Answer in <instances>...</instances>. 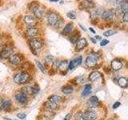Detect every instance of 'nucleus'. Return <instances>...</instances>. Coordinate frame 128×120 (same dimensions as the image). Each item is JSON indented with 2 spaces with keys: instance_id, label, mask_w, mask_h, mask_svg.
<instances>
[{
  "instance_id": "nucleus-1",
  "label": "nucleus",
  "mask_w": 128,
  "mask_h": 120,
  "mask_svg": "<svg viewBox=\"0 0 128 120\" xmlns=\"http://www.w3.org/2000/svg\"><path fill=\"white\" fill-rule=\"evenodd\" d=\"M30 79V75L26 72H22V73H18L15 74L14 78V81L17 84H24L27 82Z\"/></svg>"
},
{
  "instance_id": "nucleus-2",
  "label": "nucleus",
  "mask_w": 128,
  "mask_h": 120,
  "mask_svg": "<svg viewBox=\"0 0 128 120\" xmlns=\"http://www.w3.org/2000/svg\"><path fill=\"white\" fill-rule=\"evenodd\" d=\"M99 58V56L98 54L96 53H92L90 54L86 59V64L88 67L92 68V67H94L96 66L98 63V59Z\"/></svg>"
},
{
  "instance_id": "nucleus-3",
  "label": "nucleus",
  "mask_w": 128,
  "mask_h": 120,
  "mask_svg": "<svg viewBox=\"0 0 128 120\" xmlns=\"http://www.w3.org/2000/svg\"><path fill=\"white\" fill-rule=\"evenodd\" d=\"M30 49H31L32 52H33L34 54H37L34 52V50H38V49H41L42 47V43L38 38H32L30 41Z\"/></svg>"
},
{
  "instance_id": "nucleus-4",
  "label": "nucleus",
  "mask_w": 128,
  "mask_h": 120,
  "mask_svg": "<svg viewBox=\"0 0 128 120\" xmlns=\"http://www.w3.org/2000/svg\"><path fill=\"white\" fill-rule=\"evenodd\" d=\"M59 17L58 15L56 14V13H54V12H51L49 14H48V17H47V21H48V24H49L50 26H56V24H57L59 21Z\"/></svg>"
},
{
  "instance_id": "nucleus-5",
  "label": "nucleus",
  "mask_w": 128,
  "mask_h": 120,
  "mask_svg": "<svg viewBox=\"0 0 128 120\" xmlns=\"http://www.w3.org/2000/svg\"><path fill=\"white\" fill-rule=\"evenodd\" d=\"M23 20H24V22L30 27H34L36 26V24L38 23L37 18H35L34 17L30 15H26L25 17L23 18Z\"/></svg>"
},
{
  "instance_id": "nucleus-6",
  "label": "nucleus",
  "mask_w": 128,
  "mask_h": 120,
  "mask_svg": "<svg viewBox=\"0 0 128 120\" xmlns=\"http://www.w3.org/2000/svg\"><path fill=\"white\" fill-rule=\"evenodd\" d=\"M102 18L105 21H111L114 18V12L113 10H108L103 11L102 14Z\"/></svg>"
},
{
  "instance_id": "nucleus-7",
  "label": "nucleus",
  "mask_w": 128,
  "mask_h": 120,
  "mask_svg": "<svg viewBox=\"0 0 128 120\" xmlns=\"http://www.w3.org/2000/svg\"><path fill=\"white\" fill-rule=\"evenodd\" d=\"M33 13L35 16V18L37 19H41L42 18L44 15V9L40 6H35L33 8Z\"/></svg>"
},
{
  "instance_id": "nucleus-8",
  "label": "nucleus",
  "mask_w": 128,
  "mask_h": 120,
  "mask_svg": "<svg viewBox=\"0 0 128 120\" xmlns=\"http://www.w3.org/2000/svg\"><path fill=\"white\" fill-rule=\"evenodd\" d=\"M94 6V3L90 1V0H83L81 3L79 4V8L81 10H88L92 9Z\"/></svg>"
},
{
  "instance_id": "nucleus-9",
  "label": "nucleus",
  "mask_w": 128,
  "mask_h": 120,
  "mask_svg": "<svg viewBox=\"0 0 128 120\" xmlns=\"http://www.w3.org/2000/svg\"><path fill=\"white\" fill-rule=\"evenodd\" d=\"M14 50L13 48L11 47H5L1 50V53H0V56H1L2 58H9L10 55L13 54Z\"/></svg>"
},
{
  "instance_id": "nucleus-10",
  "label": "nucleus",
  "mask_w": 128,
  "mask_h": 120,
  "mask_svg": "<svg viewBox=\"0 0 128 120\" xmlns=\"http://www.w3.org/2000/svg\"><path fill=\"white\" fill-rule=\"evenodd\" d=\"M22 58L20 54H12L9 57V61L12 65H19L22 62Z\"/></svg>"
},
{
  "instance_id": "nucleus-11",
  "label": "nucleus",
  "mask_w": 128,
  "mask_h": 120,
  "mask_svg": "<svg viewBox=\"0 0 128 120\" xmlns=\"http://www.w3.org/2000/svg\"><path fill=\"white\" fill-rule=\"evenodd\" d=\"M87 46V41L86 38H80L76 42V50H82Z\"/></svg>"
},
{
  "instance_id": "nucleus-12",
  "label": "nucleus",
  "mask_w": 128,
  "mask_h": 120,
  "mask_svg": "<svg viewBox=\"0 0 128 120\" xmlns=\"http://www.w3.org/2000/svg\"><path fill=\"white\" fill-rule=\"evenodd\" d=\"M15 98L18 102L21 104H25L27 102V94L22 91L15 95Z\"/></svg>"
},
{
  "instance_id": "nucleus-13",
  "label": "nucleus",
  "mask_w": 128,
  "mask_h": 120,
  "mask_svg": "<svg viewBox=\"0 0 128 120\" xmlns=\"http://www.w3.org/2000/svg\"><path fill=\"white\" fill-rule=\"evenodd\" d=\"M82 117L84 120H95L97 118V114L93 111H86L82 114Z\"/></svg>"
},
{
  "instance_id": "nucleus-14",
  "label": "nucleus",
  "mask_w": 128,
  "mask_h": 120,
  "mask_svg": "<svg viewBox=\"0 0 128 120\" xmlns=\"http://www.w3.org/2000/svg\"><path fill=\"white\" fill-rule=\"evenodd\" d=\"M26 35L30 38H34L36 35L38 34V29L36 27H29L26 30Z\"/></svg>"
},
{
  "instance_id": "nucleus-15",
  "label": "nucleus",
  "mask_w": 128,
  "mask_h": 120,
  "mask_svg": "<svg viewBox=\"0 0 128 120\" xmlns=\"http://www.w3.org/2000/svg\"><path fill=\"white\" fill-rule=\"evenodd\" d=\"M122 62L118 59H114L111 62V67L114 70H119L122 68Z\"/></svg>"
},
{
  "instance_id": "nucleus-16",
  "label": "nucleus",
  "mask_w": 128,
  "mask_h": 120,
  "mask_svg": "<svg viewBox=\"0 0 128 120\" xmlns=\"http://www.w3.org/2000/svg\"><path fill=\"white\" fill-rule=\"evenodd\" d=\"M101 76H102V74H100L99 72H98V71H94V72H92V73L90 74L89 79L90 80L91 82H95V81H97L98 78H101Z\"/></svg>"
},
{
  "instance_id": "nucleus-17",
  "label": "nucleus",
  "mask_w": 128,
  "mask_h": 120,
  "mask_svg": "<svg viewBox=\"0 0 128 120\" xmlns=\"http://www.w3.org/2000/svg\"><path fill=\"white\" fill-rule=\"evenodd\" d=\"M61 100H62V98H61L60 96H58V95H52L49 98V99H48V102L53 103V104H55V105H57L58 102H61Z\"/></svg>"
},
{
  "instance_id": "nucleus-18",
  "label": "nucleus",
  "mask_w": 128,
  "mask_h": 120,
  "mask_svg": "<svg viewBox=\"0 0 128 120\" xmlns=\"http://www.w3.org/2000/svg\"><path fill=\"white\" fill-rule=\"evenodd\" d=\"M102 12H103L102 9H101V8H97V9H95L92 13H90V17L93 19L97 18L99 17V16H101Z\"/></svg>"
},
{
  "instance_id": "nucleus-19",
  "label": "nucleus",
  "mask_w": 128,
  "mask_h": 120,
  "mask_svg": "<svg viewBox=\"0 0 128 120\" xmlns=\"http://www.w3.org/2000/svg\"><path fill=\"white\" fill-rule=\"evenodd\" d=\"M72 30H73V24L72 23H68L67 25L63 28L62 30V34L67 35L71 33Z\"/></svg>"
},
{
  "instance_id": "nucleus-20",
  "label": "nucleus",
  "mask_w": 128,
  "mask_h": 120,
  "mask_svg": "<svg viewBox=\"0 0 128 120\" xmlns=\"http://www.w3.org/2000/svg\"><path fill=\"white\" fill-rule=\"evenodd\" d=\"M98 103H99L98 98L96 97V96H92L89 100V106L91 107L97 106L98 105Z\"/></svg>"
},
{
  "instance_id": "nucleus-21",
  "label": "nucleus",
  "mask_w": 128,
  "mask_h": 120,
  "mask_svg": "<svg viewBox=\"0 0 128 120\" xmlns=\"http://www.w3.org/2000/svg\"><path fill=\"white\" fill-rule=\"evenodd\" d=\"M119 9L122 13H126L128 11V2L126 0H124V1L120 2L119 5Z\"/></svg>"
},
{
  "instance_id": "nucleus-22",
  "label": "nucleus",
  "mask_w": 128,
  "mask_h": 120,
  "mask_svg": "<svg viewBox=\"0 0 128 120\" xmlns=\"http://www.w3.org/2000/svg\"><path fill=\"white\" fill-rule=\"evenodd\" d=\"M11 106V102L10 100H5V101H3L1 106H0V109L2 110H8L9 108Z\"/></svg>"
},
{
  "instance_id": "nucleus-23",
  "label": "nucleus",
  "mask_w": 128,
  "mask_h": 120,
  "mask_svg": "<svg viewBox=\"0 0 128 120\" xmlns=\"http://www.w3.org/2000/svg\"><path fill=\"white\" fill-rule=\"evenodd\" d=\"M58 69L60 71H65L68 69V62L66 61H62L60 62L59 66H58Z\"/></svg>"
},
{
  "instance_id": "nucleus-24",
  "label": "nucleus",
  "mask_w": 128,
  "mask_h": 120,
  "mask_svg": "<svg viewBox=\"0 0 128 120\" xmlns=\"http://www.w3.org/2000/svg\"><path fill=\"white\" fill-rule=\"evenodd\" d=\"M118 85L121 86L122 88H126L127 86V84H128V82H127V79L126 78H120L118 79Z\"/></svg>"
},
{
  "instance_id": "nucleus-25",
  "label": "nucleus",
  "mask_w": 128,
  "mask_h": 120,
  "mask_svg": "<svg viewBox=\"0 0 128 120\" xmlns=\"http://www.w3.org/2000/svg\"><path fill=\"white\" fill-rule=\"evenodd\" d=\"M74 90V88L72 87L71 86H64L62 89V91L63 94H71L72 92Z\"/></svg>"
},
{
  "instance_id": "nucleus-26",
  "label": "nucleus",
  "mask_w": 128,
  "mask_h": 120,
  "mask_svg": "<svg viewBox=\"0 0 128 120\" xmlns=\"http://www.w3.org/2000/svg\"><path fill=\"white\" fill-rule=\"evenodd\" d=\"M91 92V86L90 85H86L84 87V90L82 91V96H87L90 94Z\"/></svg>"
},
{
  "instance_id": "nucleus-27",
  "label": "nucleus",
  "mask_w": 128,
  "mask_h": 120,
  "mask_svg": "<svg viewBox=\"0 0 128 120\" xmlns=\"http://www.w3.org/2000/svg\"><path fill=\"white\" fill-rule=\"evenodd\" d=\"M116 34V31L114 30H106L104 32V36H106V37H109V36H112Z\"/></svg>"
},
{
  "instance_id": "nucleus-28",
  "label": "nucleus",
  "mask_w": 128,
  "mask_h": 120,
  "mask_svg": "<svg viewBox=\"0 0 128 120\" xmlns=\"http://www.w3.org/2000/svg\"><path fill=\"white\" fill-rule=\"evenodd\" d=\"M30 92H31V94H38V92H39V88H38V86H34L30 87Z\"/></svg>"
},
{
  "instance_id": "nucleus-29",
  "label": "nucleus",
  "mask_w": 128,
  "mask_h": 120,
  "mask_svg": "<svg viewBox=\"0 0 128 120\" xmlns=\"http://www.w3.org/2000/svg\"><path fill=\"white\" fill-rule=\"evenodd\" d=\"M36 63H37V66L38 67V69L41 70L42 73H45L46 70H45V68H44V66H42V64L40 62H38V61L36 62Z\"/></svg>"
},
{
  "instance_id": "nucleus-30",
  "label": "nucleus",
  "mask_w": 128,
  "mask_h": 120,
  "mask_svg": "<svg viewBox=\"0 0 128 120\" xmlns=\"http://www.w3.org/2000/svg\"><path fill=\"white\" fill-rule=\"evenodd\" d=\"M74 63H75V66H80L82 64V58L81 56H80V57H78L77 58L74 59Z\"/></svg>"
},
{
  "instance_id": "nucleus-31",
  "label": "nucleus",
  "mask_w": 128,
  "mask_h": 120,
  "mask_svg": "<svg viewBox=\"0 0 128 120\" xmlns=\"http://www.w3.org/2000/svg\"><path fill=\"white\" fill-rule=\"evenodd\" d=\"M78 36H79V34H74V36H72V37L70 38V41L73 43V44H74V43H76V42L78 41Z\"/></svg>"
},
{
  "instance_id": "nucleus-32",
  "label": "nucleus",
  "mask_w": 128,
  "mask_h": 120,
  "mask_svg": "<svg viewBox=\"0 0 128 120\" xmlns=\"http://www.w3.org/2000/svg\"><path fill=\"white\" fill-rule=\"evenodd\" d=\"M74 118L76 120H84L82 112H78V113H76V114L74 115Z\"/></svg>"
},
{
  "instance_id": "nucleus-33",
  "label": "nucleus",
  "mask_w": 128,
  "mask_h": 120,
  "mask_svg": "<svg viewBox=\"0 0 128 120\" xmlns=\"http://www.w3.org/2000/svg\"><path fill=\"white\" fill-rule=\"evenodd\" d=\"M75 63H74V59L73 60H71V61L68 63V68H69L70 70H73L74 68L75 67Z\"/></svg>"
},
{
  "instance_id": "nucleus-34",
  "label": "nucleus",
  "mask_w": 128,
  "mask_h": 120,
  "mask_svg": "<svg viewBox=\"0 0 128 120\" xmlns=\"http://www.w3.org/2000/svg\"><path fill=\"white\" fill-rule=\"evenodd\" d=\"M66 16H67V17L69 18L73 19V20H74L75 18H76V16H75L74 13H73V12H69V13H67Z\"/></svg>"
},
{
  "instance_id": "nucleus-35",
  "label": "nucleus",
  "mask_w": 128,
  "mask_h": 120,
  "mask_svg": "<svg viewBox=\"0 0 128 120\" xmlns=\"http://www.w3.org/2000/svg\"><path fill=\"white\" fill-rule=\"evenodd\" d=\"M122 21L125 23H126L128 22V13H127V12H126V13H123Z\"/></svg>"
},
{
  "instance_id": "nucleus-36",
  "label": "nucleus",
  "mask_w": 128,
  "mask_h": 120,
  "mask_svg": "<svg viewBox=\"0 0 128 120\" xmlns=\"http://www.w3.org/2000/svg\"><path fill=\"white\" fill-rule=\"evenodd\" d=\"M85 78L84 77H78L77 79H76V81H77V82L78 83H82V82H85Z\"/></svg>"
},
{
  "instance_id": "nucleus-37",
  "label": "nucleus",
  "mask_w": 128,
  "mask_h": 120,
  "mask_svg": "<svg viewBox=\"0 0 128 120\" xmlns=\"http://www.w3.org/2000/svg\"><path fill=\"white\" fill-rule=\"evenodd\" d=\"M53 57L52 56H50V55H49V56H47V57L46 58V62H48L49 63H52V62H53Z\"/></svg>"
},
{
  "instance_id": "nucleus-38",
  "label": "nucleus",
  "mask_w": 128,
  "mask_h": 120,
  "mask_svg": "<svg viewBox=\"0 0 128 120\" xmlns=\"http://www.w3.org/2000/svg\"><path fill=\"white\" fill-rule=\"evenodd\" d=\"M108 43H109V41H108V40H106V39H104V40H102V41L101 42L100 45H101L102 46H105L107 45Z\"/></svg>"
},
{
  "instance_id": "nucleus-39",
  "label": "nucleus",
  "mask_w": 128,
  "mask_h": 120,
  "mask_svg": "<svg viewBox=\"0 0 128 120\" xmlns=\"http://www.w3.org/2000/svg\"><path fill=\"white\" fill-rule=\"evenodd\" d=\"M26 114H22V113H21V114H18V118H20V119H24L26 118Z\"/></svg>"
},
{
  "instance_id": "nucleus-40",
  "label": "nucleus",
  "mask_w": 128,
  "mask_h": 120,
  "mask_svg": "<svg viewBox=\"0 0 128 120\" xmlns=\"http://www.w3.org/2000/svg\"><path fill=\"white\" fill-rule=\"evenodd\" d=\"M71 117H72V114L71 113H69V114H67L66 115V117L64 118V120H70Z\"/></svg>"
},
{
  "instance_id": "nucleus-41",
  "label": "nucleus",
  "mask_w": 128,
  "mask_h": 120,
  "mask_svg": "<svg viewBox=\"0 0 128 120\" xmlns=\"http://www.w3.org/2000/svg\"><path fill=\"white\" fill-rule=\"evenodd\" d=\"M59 63H60V61H55L53 64V66L54 68H56V69H58V67L59 66Z\"/></svg>"
},
{
  "instance_id": "nucleus-42",
  "label": "nucleus",
  "mask_w": 128,
  "mask_h": 120,
  "mask_svg": "<svg viewBox=\"0 0 128 120\" xmlns=\"http://www.w3.org/2000/svg\"><path fill=\"white\" fill-rule=\"evenodd\" d=\"M120 106V102H116L115 104H114V106H113V108H114V109H116V108H118V106Z\"/></svg>"
},
{
  "instance_id": "nucleus-43",
  "label": "nucleus",
  "mask_w": 128,
  "mask_h": 120,
  "mask_svg": "<svg viewBox=\"0 0 128 120\" xmlns=\"http://www.w3.org/2000/svg\"><path fill=\"white\" fill-rule=\"evenodd\" d=\"M90 30H91L93 34H95V31H94V30L93 29V28H90Z\"/></svg>"
},
{
  "instance_id": "nucleus-44",
  "label": "nucleus",
  "mask_w": 128,
  "mask_h": 120,
  "mask_svg": "<svg viewBox=\"0 0 128 120\" xmlns=\"http://www.w3.org/2000/svg\"><path fill=\"white\" fill-rule=\"evenodd\" d=\"M79 26H80V27H81V28H82V30H84V31H86V28H85V27H84V26H82V25H79Z\"/></svg>"
},
{
  "instance_id": "nucleus-45",
  "label": "nucleus",
  "mask_w": 128,
  "mask_h": 120,
  "mask_svg": "<svg viewBox=\"0 0 128 120\" xmlns=\"http://www.w3.org/2000/svg\"><path fill=\"white\" fill-rule=\"evenodd\" d=\"M91 41H92V42H93L94 43H96V42H97V41H96V40H94V39L93 38H91Z\"/></svg>"
},
{
  "instance_id": "nucleus-46",
  "label": "nucleus",
  "mask_w": 128,
  "mask_h": 120,
  "mask_svg": "<svg viewBox=\"0 0 128 120\" xmlns=\"http://www.w3.org/2000/svg\"><path fill=\"white\" fill-rule=\"evenodd\" d=\"M50 2H58L59 0H50Z\"/></svg>"
},
{
  "instance_id": "nucleus-47",
  "label": "nucleus",
  "mask_w": 128,
  "mask_h": 120,
  "mask_svg": "<svg viewBox=\"0 0 128 120\" xmlns=\"http://www.w3.org/2000/svg\"><path fill=\"white\" fill-rule=\"evenodd\" d=\"M95 38H97V39L100 40V39H101V37H100V36H96V37H95Z\"/></svg>"
},
{
  "instance_id": "nucleus-48",
  "label": "nucleus",
  "mask_w": 128,
  "mask_h": 120,
  "mask_svg": "<svg viewBox=\"0 0 128 120\" xmlns=\"http://www.w3.org/2000/svg\"><path fill=\"white\" fill-rule=\"evenodd\" d=\"M110 1H112V0H110ZM114 1H115V0H114Z\"/></svg>"
}]
</instances>
